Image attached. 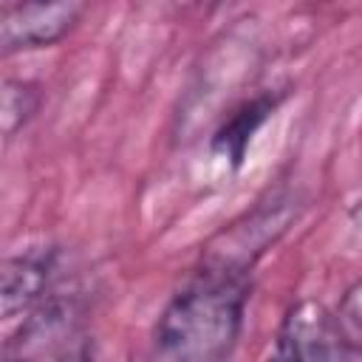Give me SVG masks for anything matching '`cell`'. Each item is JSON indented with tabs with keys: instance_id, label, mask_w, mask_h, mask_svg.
I'll return each instance as SVG.
<instances>
[{
	"instance_id": "5b68a950",
	"label": "cell",
	"mask_w": 362,
	"mask_h": 362,
	"mask_svg": "<svg viewBox=\"0 0 362 362\" xmlns=\"http://www.w3.org/2000/svg\"><path fill=\"white\" fill-rule=\"evenodd\" d=\"M51 277V263L37 255L8 257L0 272V303L3 317L34 314L42 305L45 288Z\"/></svg>"
},
{
	"instance_id": "8992f818",
	"label": "cell",
	"mask_w": 362,
	"mask_h": 362,
	"mask_svg": "<svg viewBox=\"0 0 362 362\" xmlns=\"http://www.w3.org/2000/svg\"><path fill=\"white\" fill-rule=\"evenodd\" d=\"M274 99L272 96H263V99H255L249 105H243L215 136V153H221L223 158H229L235 167L243 161V153L252 141V133L266 122V116L274 110Z\"/></svg>"
},
{
	"instance_id": "3957f363",
	"label": "cell",
	"mask_w": 362,
	"mask_h": 362,
	"mask_svg": "<svg viewBox=\"0 0 362 362\" xmlns=\"http://www.w3.org/2000/svg\"><path fill=\"white\" fill-rule=\"evenodd\" d=\"M82 11L85 6L74 0L8 3L0 8V51L11 54L51 45L74 28Z\"/></svg>"
},
{
	"instance_id": "30bf717a",
	"label": "cell",
	"mask_w": 362,
	"mask_h": 362,
	"mask_svg": "<svg viewBox=\"0 0 362 362\" xmlns=\"http://www.w3.org/2000/svg\"><path fill=\"white\" fill-rule=\"evenodd\" d=\"M348 223H351V235H354V243L362 246V201L348 212Z\"/></svg>"
},
{
	"instance_id": "52a82bcc",
	"label": "cell",
	"mask_w": 362,
	"mask_h": 362,
	"mask_svg": "<svg viewBox=\"0 0 362 362\" xmlns=\"http://www.w3.org/2000/svg\"><path fill=\"white\" fill-rule=\"evenodd\" d=\"M40 105V90L31 82H17V79H6L3 90H0V124H3V136H14L37 110Z\"/></svg>"
},
{
	"instance_id": "ba28073f",
	"label": "cell",
	"mask_w": 362,
	"mask_h": 362,
	"mask_svg": "<svg viewBox=\"0 0 362 362\" xmlns=\"http://www.w3.org/2000/svg\"><path fill=\"white\" fill-rule=\"evenodd\" d=\"M334 322H337V331L342 337V345L348 351L362 354V280H356L342 294V300L334 311Z\"/></svg>"
},
{
	"instance_id": "9c48e42d",
	"label": "cell",
	"mask_w": 362,
	"mask_h": 362,
	"mask_svg": "<svg viewBox=\"0 0 362 362\" xmlns=\"http://www.w3.org/2000/svg\"><path fill=\"white\" fill-rule=\"evenodd\" d=\"M57 362H90V351L85 342H74V345H65L62 354L57 356Z\"/></svg>"
},
{
	"instance_id": "277c9868",
	"label": "cell",
	"mask_w": 362,
	"mask_h": 362,
	"mask_svg": "<svg viewBox=\"0 0 362 362\" xmlns=\"http://www.w3.org/2000/svg\"><path fill=\"white\" fill-rule=\"evenodd\" d=\"M277 348L294 362H342L348 351L337 331L334 314L314 300H303L286 314Z\"/></svg>"
},
{
	"instance_id": "7a4b0ae2",
	"label": "cell",
	"mask_w": 362,
	"mask_h": 362,
	"mask_svg": "<svg viewBox=\"0 0 362 362\" xmlns=\"http://www.w3.org/2000/svg\"><path fill=\"white\" fill-rule=\"evenodd\" d=\"M297 218V204L288 198L269 201L240 221L229 223L223 232H218L204 246V272L209 277H226V280H246L255 260L277 243V238L291 226Z\"/></svg>"
},
{
	"instance_id": "8fae6325",
	"label": "cell",
	"mask_w": 362,
	"mask_h": 362,
	"mask_svg": "<svg viewBox=\"0 0 362 362\" xmlns=\"http://www.w3.org/2000/svg\"><path fill=\"white\" fill-rule=\"evenodd\" d=\"M269 362H294V359H291L286 351H280V348H277V351H274V356H272Z\"/></svg>"
},
{
	"instance_id": "6da1fadb",
	"label": "cell",
	"mask_w": 362,
	"mask_h": 362,
	"mask_svg": "<svg viewBox=\"0 0 362 362\" xmlns=\"http://www.w3.org/2000/svg\"><path fill=\"white\" fill-rule=\"evenodd\" d=\"M246 280L198 274L156 322V351L164 362H223L240 334Z\"/></svg>"
}]
</instances>
